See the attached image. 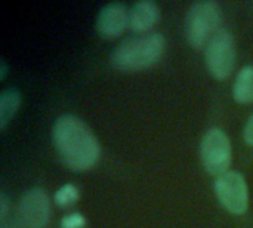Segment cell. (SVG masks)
I'll list each match as a JSON object with an SVG mask.
<instances>
[{
	"label": "cell",
	"instance_id": "1",
	"mask_svg": "<svg viewBox=\"0 0 253 228\" xmlns=\"http://www.w3.org/2000/svg\"><path fill=\"white\" fill-rule=\"evenodd\" d=\"M53 144L61 160L73 171L84 172L96 166L101 147L96 137L79 117L61 116L53 126Z\"/></svg>",
	"mask_w": 253,
	"mask_h": 228
},
{
	"label": "cell",
	"instance_id": "2",
	"mask_svg": "<svg viewBox=\"0 0 253 228\" xmlns=\"http://www.w3.org/2000/svg\"><path fill=\"white\" fill-rule=\"evenodd\" d=\"M166 52V39L160 33L130 37L113 53V65L122 71H144L156 65Z\"/></svg>",
	"mask_w": 253,
	"mask_h": 228
},
{
	"label": "cell",
	"instance_id": "3",
	"mask_svg": "<svg viewBox=\"0 0 253 228\" xmlns=\"http://www.w3.org/2000/svg\"><path fill=\"white\" fill-rule=\"evenodd\" d=\"M221 7L216 1H196L191 4L187 15V40L194 49L208 46L211 39L219 31Z\"/></svg>",
	"mask_w": 253,
	"mask_h": 228
},
{
	"label": "cell",
	"instance_id": "4",
	"mask_svg": "<svg viewBox=\"0 0 253 228\" xmlns=\"http://www.w3.org/2000/svg\"><path fill=\"white\" fill-rule=\"evenodd\" d=\"M205 58L212 77L216 80L228 79L236 62V40L231 31L219 30L208 43Z\"/></svg>",
	"mask_w": 253,
	"mask_h": 228
},
{
	"label": "cell",
	"instance_id": "5",
	"mask_svg": "<svg viewBox=\"0 0 253 228\" xmlns=\"http://www.w3.org/2000/svg\"><path fill=\"white\" fill-rule=\"evenodd\" d=\"M231 142L227 134L218 128L209 129L200 144V160L211 175L228 172L231 165Z\"/></svg>",
	"mask_w": 253,
	"mask_h": 228
},
{
	"label": "cell",
	"instance_id": "6",
	"mask_svg": "<svg viewBox=\"0 0 253 228\" xmlns=\"http://www.w3.org/2000/svg\"><path fill=\"white\" fill-rule=\"evenodd\" d=\"M215 194L219 203L233 215H245L249 206L246 180L239 172H225L215 181Z\"/></svg>",
	"mask_w": 253,
	"mask_h": 228
},
{
	"label": "cell",
	"instance_id": "7",
	"mask_svg": "<svg viewBox=\"0 0 253 228\" xmlns=\"http://www.w3.org/2000/svg\"><path fill=\"white\" fill-rule=\"evenodd\" d=\"M21 221L27 228H46L50 220V203L40 188L27 191L19 202Z\"/></svg>",
	"mask_w": 253,
	"mask_h": 228
},
{
	"label": "cell",
	"instance_id": "8",
	"mask_svg": "<svg viewBox=\"0 0 253 228\" xmlns=\"http://www.w3.org/2000/svg\"><path fill=\"white\" fill-rule=\"evenodd\" d=\"M130 21V12L122 3H111L98 15L96 30L104 39H114L120 36L127 27Z\"/></svg>",
	"mask_w": 253,
	"mask_h": 228
},
{
	"label": "cell",
	"instance_id": "9",
	"mask_svg": "<svg viewBox=\"0 0 253 228\" xmlns=\"http://www.w3.org/2000/svg\"><path fill=\"white\" fill-rule=\"evenodd\" d=\"M160 19V7L150 0H142L130 7L129 27L135 33H147L157 25Z\"/></svg>",
	"mask_w": 253,
	"mask_h": 228
},
{
	"label": "cell",
	"instance_id": "10",
	"mask_svg": "<svg viewBox=\"0 0 253 228\" xmlns=\"http://www.w3.org/2000/svg\"><path fill=\"white\" fill-rule=\"evenodd\" d=\"M233 96L239 104H253V67H245L237 74Z\"/></svg>",
	"mask_w": 253,
	"mask_h": 228
},
{
	"label": "cell",
	"instance_id": "11",
	"mask_svg": "<svg viewBox=\"0 0 253 228\" xmlns=\"http://www.w3.org/2000/svg\"><path fill=\"white\" fill-rule=\"evenodd\" d=\"M21 105V93L16 89H7L0 96V129L4 131Z\"/></svg>",
	"mask_w": 253,
	"mask_h": 228
},
{
	"label": "cell",
	"instance_id": "12",
	"mask_svg": "<svg viewBox=\"0 0 253 228\" xmlns=\"http://www.w3.org/2000/svg\"><path fill=\"white\" fill-rule=\"evenodd\" d=\"M80 194H79V190L71 185V184H67L64 187H61L56 194H55V203L61 208H67V206H71L74 205L77 200H79Z\"/></svg>",
	"mask_w": 253,
	"mask_h": 228
},
{
	"label": "cell",
	"instance_id": "13",
	"mask_svg": "<svg viewBox=\"0 0 253 228\" xmlns=\"http://www.w3.org/2000/svg\"><path fill=\"white\" fill-rule=\"evenodd\" d=\"M86 227V220L80 214H70L62 218L61 228H84Z\"/></svg>",
	"mask_w": 253,
	"mask_h": 228
},
{
	"label": "cell",
	"instance_id": "14",
	"mask_svg": "<svg viewBox=\"0 0 253 228\" xmlns=\"http://www.w3.org/2000/svg\"><path fill=\"white\" fill-rule=\"evenodd\" d=\"M9 215V202L4 194L0 197V223H4Z\"/></svg>",
	"mask_w": 253,
	"mask_h": 228
},
{
	"label": "cell",
	"instance_id": "15",
	"mask_svg": "<svg viewBox=\"0 0 253 228\" xmlns=\"http://www.w3.org/2000/svg\"><path fill=\"white\" fill-rule=\"evenodd\" d=\"M245 141L249 147H253V114L248 120L246 128H245Z\"/></svg>",
	"mask_w": 253,
	"mask_h": 228
},
{
	"label": "cell",
	"instance_id": "16",
	"mask_svg": "<svg viewBox=\"0 0 253 228\" xmlns=\"http://www.w3.org/2000/svg\"><path fill=\"white\" fill-rule=\"evenodd\" d=\"M1 228H27V227H25V224H24L22 221H21V223H16V221H15L10 227H9L6 223H3V224H1Z\"/></svg>",
	"mask_w": 253,
	"mask_h": 228
},
{
	"label": "cell",
	"instance_id": "17",
	"mask_svg": "<svg viewBox=\"0 0 253 228\" xmlns=\"http://www.w3.org/2000/svg\"><path fill=\"white\" fill-rule=\"evenodd\" d=\"M6 73H7V67H6V62L3 61L1 62V74H0V79H4L6 77Z\"/></svg>",
	"mask_w": 253,
	"mask_h": 228
}]
</instances>
